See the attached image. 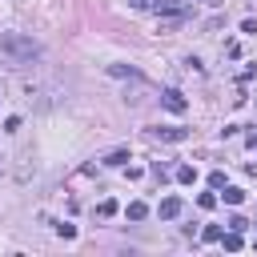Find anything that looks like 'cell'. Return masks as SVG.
<instances>
[{"instance_id": "obj_1", "label": "cell", "mask_w": 257, "mask_h": 257, "mask_svg": "<svg viewBox=\"0 0 257 257\" xmlns=\"http://www.w3.org/2000/svg\"><path fill=\"white\" fill-rule=\"evenodd\" d=\"M0 52H8L16 64H24V60L40 56V44L32 36H20V32H0Z\"/></svg>"}, {"instance_id": "obj_2", "label": "cell", "mask_w": 257, "mask_h": 257, "mask_svg": "<svg viewBox=\"0 0 257 257\" xmlns=\"http://www.w3.org/2000/svg\"><path fill=\"white\" fill-rule=\"evenodd\" d=\"M161 104H165L169 112H177V116L189 108V100H185V92H181V88H165V92H161Z\"/></svg>"}, {"instance_id": "obj_3", "label": "cell", "mask_w": 257, "mask_h": 257, "mask_svg": "<svg viewBox=\"0 0 257 257\" xmlns=\"http://www.w3.org/2000/svg\"><path fill=\"white\" fill-rule=\"evenodd\" d=\"M149 141H165V145H181V141H189V128H149Z\"/></svg>"}, {"instance_id": "obj_4", "label": "cell", "mask_w": 257, "mask_h": 257, "mask_svg": "<svg viewBox=\"0 0 257 257\" xmlns=\"http://www.w3.org/2000/svg\"><path fill=\"white\" fill-rule=\"evenodd\" d=\"M181 209H185V201H181V197H165V201L157 205L161 221H173V217H181Z\"/></svg>"}, {"instance_id": "obj_5", "label": "cell", "mask_w": 257, "mask_h": 257, "mask_svg": "<svg viewBox=\"0 0 257 257\" xmlns=\"http://www.w3.org/2000/svg\"><path fill=\"white\" fill-rule=\"evenodd\" d=\"M128 8H141V12H169L173 0H128Z\"/></svg>"}, {"instance_id": "obj_6", "label": "cell", "mask_w": 257, "mask_h": 257, "mask_svg": "<svg viewBox=\"0 0 257 257\" xmlns=\"http://www.w3.org/2000/svg\"><path fill=\"white\" fill-rule=\"evenodd\" d=\"M221 245H225L229 253H237V249L245 245V241H241V229H229V233H221Z\"/></svg>"}, {"instance_id": "obj_7", "label": "cell", "mask_w": 257, "mask_h": 257, "mask_svg": "<svg viewBox=\"0 0 257 257\" xmlns=\"http://www.w3.org/2000/svg\"><path fill=\"white\" fill-rule=\"evenodd\" d=\"M177 181H181V185H193V181H197V169H193V165H177Z\"/></svg>"}, {"instance_id": "obj_8", "label": "cell", "mask_w": 257, "mask_h": 257, "mask_svg": "<svg viewBox=\"0 0 257 257\" xmlns=\"http://www.w3.org/2000/svg\"><path fill=\"white\" fill-rule=\"evenodd\" d=\"M245 201V189H237V185H225V205H241Z\"/></svg>"}, {"instance_id": "obj_9", "label": "cell", "mask_w": 257, "mask_h": 257, "mask_svg": "<svg viewBox=\"0 0 257 257\" xmlns=\"http://www.w3.org/2000/svg\"><path fill=\"white\" fill-rule=\"evenodd\" d=\"M145 217H149V205L145 201H133L128 205V221H145Z\"/></svg>"}, {"instance_id": "obj_10", "label": "cell", "mask_w": 257, "mask_h": 257, "mask_svg": "<svg viewBox=\"0 0 257 257\" xmlns=\"http://www.w3.org/2000/svg\"><path fill=\"white\" fill-rule=\"evenodd\" d=\"M128 161V149H112L108 157H104V165H124Z\"/></svg>"}, {"instance_id": "obj_11", "label": "cell", "mask_w": 257, "mask_h": 257, "mask_svg": "<svg viewBox=\"0 0 257 257\" xmlns=\"http://www.w3.org/2000/svg\"><path fill=\"white\" fill-rule=\"evenodd\" d=\"M108 72H112V76H137L133 64H108Z\"/></svg>"}, {"instance_id": "obj_12", "label": "cell", "mask_w": 257, "mask_h": 257, "mask_svg": "<svg viewBox=\"0 0 257 257\" xmlns=\"http://www.w3.org/2000/svg\"><path fill=\"white\" fill-rule=\"evenodd\" d=\"M96 213H100V217H112V213H116V201H112V197H108V201H100V205H96Z\"/></svg>"}, {"instance_id": "obj_13", "label": "cell", "mask_w": 257, "mask_h": 257, "mask_svg": "<svg viewBox=\"0 0 257 257\" xmlns=\"http://www.w3.org/2000/svg\"><path fill=\"white\" fill-rule=\"evenodd\" d=\"M201 237H205V241H221V225H205Z\"/></svg>"}, {"instance_id": "obj_14", "label": "cell", "mask_w": 257, "mask_h": 257, "mask_svg": "<svg viewBox=\"0 0 257 257\" xmlns=\"http://www.w3.org/2000/svg\"><path fill=\"white\" fill-rule=\"evenodd\" d=\"M209 185H213V189H225V173L213 169V173H209Z\"/></svg>"}, {"instance_id": "obj_15", "label": "cell", "mask_w": 257, "mask_h": 257, "mask_svg": "<svg viewBox=\"0 0 257 257\" xmlns=\"http://www.w3.org/2000/svg\"><path fill=\"white\" fill-rule=\"evenodd\" d=\"M197 205H201V209H213V205H217V197H213V193H201V197H197Z\"/></svg>"}, {"instance_id": "obj_16", "label": "cell", "mask_w": 257, "mask_h": 257, "mask_svg": "<svg viewBox=\"0 0 257 257\" xmlns=\"http://www.w3.org/2000/svg\"><path fill=\"white\" fill-rule=\"evenodd\" d=\"M56 233H60L64 241H72V237H76V225H56Z\"/></svg>"}, {"instance_id": "obj_17", "label": "cell", "mask_w": 257, "mask_h": 257, "mask_svg": "<svg viewBox=\"0 0 257 257\" xmlns=\"http://www.w3.org/2000/svg\"><path fill=\"white\" fill-rule=\"evenodd\" d=\"M205 4H221V0H205Z\"/></svg>"}, {"instance_id": "obj_18", "label": "cell", "mask_w": 257, "mask_h": 257, "mask_svg": "<svg viewBox=\"0 0 257 257\" xmlns=\"http://www.w3.org/2000/svg\"><path fill=\"white\" fill-rule=\"evenodd\" d=\"M249 225H253V229H257V221H249Z\"/></svg>"}]
</instances>
